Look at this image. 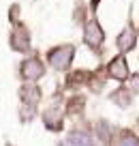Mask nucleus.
<instances>
[{
    "label": "nucleus",
    "mask_w": 139,
    "mask_h": 146,
    "mask_svg": "<svg viewBox=\"0 0 139 146\" xmlns=\"http://www.w3.org/2000/svg\"><path fill=\"white\" fill-rule=\"evenodd\" d=\"M109 71H111V75L113 78H118V80H124L126 75H128V71H126V62H124V58H116L111 64H109Z\"/></svg>",
    "instance_id": "nucleus-1"
},
{
    "label": "nucleus",
    "mask_w": 139,
    "mask_h": 146,
    "mask_svg": "<svg viewBox=\"0 0 139 146\" xmlns=\"http://www.w3.org/2000/svg\"><path fill=\"white\" fill-rule=\"evenodd\" d=\"M24 69H26V71H24V75H26V78H36V75H41V73H43V67H41V62H36V60L28 62Z\"/></svg>",
    "instance_id": "nucleus-2"
},
{
    "label": "nucleus",
    "mask_w": 139,
    "mask_h": 146,
    "mask_svg": "<svg viewBox=\"0 0 139 146\" xmlns=\"http://www.w3.org/2000/svg\"><path fill=\"white\" fill-rule=\"evenodd\" d=\"M133 43H135V39H133V35H130V30L122 32V36H120V47H122V50L133 47Z\"/></svg>",
    "instance_id": "nucleus-3"
}]
</instances>
